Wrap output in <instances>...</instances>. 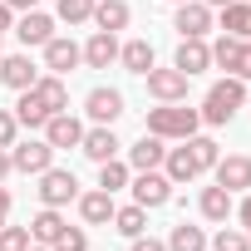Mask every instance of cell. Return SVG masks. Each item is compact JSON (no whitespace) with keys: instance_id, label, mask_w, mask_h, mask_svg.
<instances>
[{"instance_id":"cell-19","label":"cell","mask_w":251,"mask_h":251,"mask_svg":"<svg viewBox=\"0 0 251 251\" xmlns=\"http://www.w3.org/2000/svg\"><path fill=\"white\" fill-rule=\"evenodd\" d=\"M113 59H118V40H113L108 30H94V40L84 45V64H89V69H108Z\"/></svg>"},{"instance_id":"cell-1","label":"cell","mask_w":251,"mask_h":251,"mask_svg":"<svg viewBox=\"0 0 251 251\" xmlns=\"http://www.w3.org/2000/svg\"><path fill=\"white\" fill-rule=\"evenodd\" d=\"M246 103V79H222V84H212L207 89V103H202V123H212V128H222V123H231L236 118V108Z\"/></svg>"},{"instance_id":"cell-25","label":"cell","mask_w":251,"mask_h":251,"mask_svg":"<svg viewBox=\"0 0 251 251\" xmlns=\"http://www.w3.org/2000/svg\"><path fill=\"white\" fill-rule=\"evenodd\" d=\"M64 226H69V222L59 217V207H45V212H40V217L30 222V236H35L40 246H54V236H59Z\"/></svg>"},{"instance_id":"cell-2","label":"cell","mask_w":251,"mask_h":251,"mask_svg":"<svg viewBox=\"0 0 251 251\" xmlns=\"http://www.w3.org/2000/svg\"><path fill=\"white\" fill-rule=\"evenodd\" d=\"M197 123H202V113H197V108H187V103L148 108V133H158L163 143H168V138H192V133H197Z\"/></svg>"},{"instance_id":"cell-15","label":"cell","mask_w":251,"mask_h":251,"mask_svg":"<svg viewBox=\"0 0 251 251\" xmlns=\"http://www.w3.org/2000/svg\"><path fill=\"white\" fill-rule=\"evenodd\" d=\"M207 64H212V45H207V40H182V45H177L173 69H182V74L192 79V74H202Z\"/></svg>"},{"instance_id":"cell-20","label":"cell","mask_w":251,"mask_h":251,"mask_svg":"<svg viewBox=\"0 0 251 251\" xmlns=\"http://www.w3.org/2000/svg\"><path fill=\"white\" fill-rule=\"evenodd\" d=\"M15 35H20L25 45H45V40H54V20L40 15V10H25L20 25H15Z\"/></svg>"},{"instance_id":"cell-38","label":"cell","mask_w":251,"mask_h":251,"mask_svg":"<svg viewBox=\"0 0 251 251\" xmlns=\"http://www.w3.org/2000/svg\"><path fill=\"white\" fill-rule=\"evenodd\" d=\"M133 251H168V241H158V236H133Z\"/></svg>"},{"instance_id":"cell-7","label":"cell","mask_w":251,"mask_h":251,"mask_svg":"<svg viewBox=\"0 0 251 251\" xmlns=\"http://www.w3.org/2000/svg\"><path fill=\"white\" fill-rule=\"evenodd\" d=\"M173 30H177L182 40H202V35L212 30V5H202V0H182V5H177V20H173Z\"/></svg>"},{"instance_id":"cell-18","label":"cell","mask_w":251,"mask_h":251,"mask_svg":"<svg viewBox=\"0 0 251 251\" xmlns=\"http://www.w3.org/2000/svg\"><path fill=\"white\" fill-rule=\"evenodd\" d=\"M84 158H94V163H108V158H118V138H113V128H103V123H99V128H89L84 133Z\"/></svg>"},{"instance_id":"cell-22","label":"cell","mask_w":251,"mask_h":251,"mask_svg":"<svg viewBox=\"0 0 251 251\" xmlns=\"http://www.w3.org/2000/svg\"><path fill=\"white\" fill-rule=\"evenodd\" d=\"M118 59L128 74H148L153 69V45L148 40H128V45H118Z\"/></svg>"},{"instance_id":"cell-46","label":"cell","mask_w":251,"mask_h":251,"mask_svg":"<svg viewBox=\"0 0 251 251\" xmlns=\"http://www.w3.org/2000/svg\"><path fill=\"white\" fill-rule=\"evenodd\" d=\"M173 5H182V0H173Z\"/></svg>"},{"instance_id":"cell-16","label":"cell","mask_w":251,"mask_h":251,"mask_svg":"<svg viewBox=\"0 0 251 251\" xmlns=\"http://www.w3.org/2000/svg\"><path fill=\"white\" fill-rule=\"evenodd\" d=\"M128 15H133V10H128V0H94V15H89V20H94L99 30L118 35L123 25H128Z\"/></svg>"},{"instance_id":"cell-24","label":"cell","mask_w":251,"mask_h":251,"mask_svg":"<svg viewBox=\"0 0 251 251\" xmlns=\"http://www.w3.org/2000/svg\"><path fill=\"white\" fill-rule=\"evenodd\" d=\"M163 168H168V182H192V177H202L197 163H192V153H187V143H182V148H168Z\"/></svg>"},{"instance_id":"cell-11","label":"cell","mask_w":251,"mask_h":251,"mask_svg":"<svg viewBox=\"0 0 251 251\" xmlns=\"http://www.w3.org/2000/svg\"><path fill=\"white\" fill-rule=\"evenodd\" d=\"M30 94L45 103V113H50V118H54V113H69V89H64V79H59V74H40Z\"/></svg>"},{"instance_id":"cell-44","label":"cell","mask_w":251,"mask_h":251,"mask_svg":"<svg viewBox=\"0 0 251 251\" xmlns=\"http://www.w3.org/2000/svg\"><path fill=\"white\" fill-rule=\"evenodd\" d=\"M202 5H212V10H222V5H231V0H202Z\"/></svg>"},{"instance_id":"cell-8","label":"cell","mask_w":251,"mask_h":251,"mask_svg":"<svg viewBox=\"0 0 251 251\" xmlns=\"http://www.w3.org/2000/svg\"><path fill=\"white\" fill-rule=\"evenodd\" d=\"M40 50H45V69H50V74H59V79H64V74H69V69H74V64L84 59V50H79L74 40H64V35L45 40Z\"/></svg>"},{"instance_id":"cell-34","label":"cell","mask_w":251,"mask_h":251,"mask_svg":"<svg viewBox=\"0 0 251 251\" xmlns=\"http://www.w3.org/2000/svg\"><path fill=\"white\" fill-rule=\"evenodd\" d=\"M30 241H35V236H30V226H10V222L0 226V251H25Z\"/></svg>"},{"instance_id":"cell-23","label":"cell","mask_w":251,"mask_h":251,"mask_svg":"<svg viewBox=\"0 0 251 251\" xmlns=\"http://www.w3.org/2000/svg\"><path fill=\"white\" fill-rule=\"evenodd\" d=\"M222 30L236 35V40H251V5H246V0H231V5H222Z\"/></svg>"},{"instance_id":"cell-5","label":"cell","mask_w":251,"mask_h":251,"mask_svg":"<svg viewBox=\"0 0 251 251\" xmlns=\"http://www.w3.org/2000/svg\"><path fill=\"white\" fill-rule=\"evenodd\" d=\"M133 202L148 207V212H153V207H168V202H173L168 173H158V168H153V173H138V177H133Z\"/></svg>"},{"instance_id":"cell-13","label":"cell","mask_w":251,"mask_h":251,"mask_svg":"<svg viewBox=\"0 0 251 251\" xmlns=\"http://www.w3.org/2000/svg\"><path fill=\"white\" fill-rule=\"evenodd\" d=\"M35 79H40V69L30 64V54H10V59H0V84L5 89H35Z\"/></svg>"},{"instance_id":"cell-10","label":"cell","mask_w":251,"mask_h":251,"mask_svg":"<svg viewBox=\"0 0 251 251\" xmlns=\"http://www.w3.org/2000/svg\"><path fill=\"white\" fill-rule=\"evenodd\" d=\"M84 108H89V118H94V123L113 128L118 113H123V94H118V89H94V94L84 99Z\"/></svg>"},{"instance_id":"cell-43","label":"cell","mask_w":251,"mask_h":251,"mask_svg":"<svg viewBox=\"0 0 251 251\" xmlns=\"http://www.w3.org/2000/svg\"><path fill=\"white\" fill-rule=\"evenodd\" d=\"M5 173H10V153L0 148V182H5Z\"/></svg>"},{"instance_id":"cell-28","label":"cell","mask_w":251,"mask_h":251,"mask_svg":"<svg viewBox=\"0 0 251 251\" xmlns=\"http://www.w3.org/2000/svg\"><path fill=\"white\" fill-rule=\"evenodd\" d=\"M168 251H207V231L202 226H173V236H168Z\"/></svg>"},{"instance_id":"cell-32","label":"cell","mask_w":251,"mask_h":251,"mask_svg":"<svg viewBox=\"0 0 251 251\" xmlns=\"http://www.w3.org/2000/svg\"><path fill=\"white\" fill-rule=\"evenodd\" d=\"M236 54H241V40H236V35H222V40L212 45V64H222V69H231Z\"/></svg>"},{"instance_id":"cell-36","label":"cell","mask_w":251,"mask_h":251,"mask_svg":"<svg viewBox=\"0 0 251 251\" xmlns=\"http://www.w3.org/2000/svg\"><path fill=\"white\" fill-rule=\"evenodd\" d=\"M15 133H20L15 113H10V108H0V148H10V143H15Z\"/></svg>"},{"instance_id":"cell-35","label":"cell","mask_w":251,"mask_h":251,"mask_svg":"<svg viewBox=\"0 0 251 251\" xmlns=\"http://www.w3.org/2000/svg\"><path fill=\"white\" fill-rule=\"evenodd\" d=\"M54 251H89V236H84V226H64V231L54 236Z\"/></svg>"},{"instance_id":"cell-4","label":"cell","mask_w":251,"mask_h":251,"mask_svg":"<svg viewBox=\"0 0 251 251\" xmlns=\"http://www.w3.org/2000/svg\"><path fill=\"white\" fill-rule=\"evenodd\" d=\"M35 192H40V202H45V207H64V202H74V197H79V182H74V173H69V168H45Z\"/></svg>"},{"instance_id":"cell-6","label":"cell","mask_w":251,"mask_h":251,"mask_svg":"<svg viewBox=\"0 0 251 251\" xmlns=\"http://www.w3.org/2000/svg\"><path fill=\"white\" fill-rule=\"evenodd\" d=\"M143 79H148V94L158 103H182L187 99V74L182 69H148Z\"/></svg>"},{"instance_id":"cell-9","label":"cell","mask_w":251,"mask_h":251,"mask_svg":"<svg viewBox=\"0 0 251 251\" xmlns=\"http://www.w3.org/2000/svg\"><path fill=\"white\" fill-rule=\"evenodd\" d=\"M45 143L59 153V148H79L84 143V123L79 118H69V113H54L50 123H45Z\"/></svg>"},{"instance_id":"cell-21","label":"cell","mask_w":251,"mask_h":251,"mask_svg":"<svg viewBox=\"0 0 251 251\" xmlns=\"http://www.w3.org/2000/svg\"><path fill=\"white\" fill-rule=\"evenodd\" d=\"M197 207H202V217H207V222H226V217H231V192H226L222 182H217V187H202Z\"/></svg>"},{"instance_id":"cell-31","label":"cell","mask_w":251,"mask_h":251,"mask_svg":"<svg viewBox=\"0 0 251 251\" xmlns=\"http://www.w3.org/2000/svg\"><path fill=\"white\" fill-rule=\"evenodd\" d=\"M212 251H251V236H246L241 226H222V231L212 236Z\"/></svg>"},{"instance_id":"cell-45","label":"cell","mask_w":251,"mask_h":251,"mask_svg":"<svg viewBox=\"0 0 251 251\" xmlns=\"http://www.w3.org/2000/svg\"><path fill=\"white\" fill-rule=\"evenodd\" d=\"M25 251H54V246H40V241H30V246H25Z\"/></svg>"},{"instance_id":"cell-40","label":"cell","mask_w":251,"mask_h":251,"mask_svg":"<svg viewBox=\"0 0 251 251\" xmlns=\"http://www.w3.org/2000/svg\"><path fill=\"white\" fill-rule=\"evenodd\" d=\"M10 15H15V10L5 5V0H0V35H5V30H10Z\"/></svg>"},{"instance_id":"cell-17","label":"cell","mask_w":251,"mask_h":251,"mask_svg":"<svg viewBox=\"0 0 251 251\" xmlns=\"http://www.w3.org/2000/svg\"><path fill=\"white\" fill-rule=\"evenodd\" d=\"M79 217H84L89 226H108V222H113V192H103V187H99V192H84V197H79Z\"/></svg>"},{"instance_id":"cell-3","label":"cell","mask_w":251,"mask_h":251,"mask_svg":"<svg viewBox=\"0 0 251 251\" xmlns=\"http://www.w3.org/2000/svg\"><path fill=\"white\" fill-rule=\"evenodd\" d=\"M15 153H10V168L15 173H30V177H40L45 168H54V148L45 143V138H25V143H10Z\"/></svg>"},{"instance_id":"cell-29","label":"cell","mask_w":251,"mask_h":251,"mask_svg":"<svg viewBox=\"0 0 251 251\" xmlns=\"http://www.w3.org/2000/svg\"><path fill=\"white\" fill-rule=\"evenodd\" d=\"M182 143H187V153H192V163H197V173H207V168H217V158H222V153H217V143H212V138H197V133H192V138H182Z\"/></svg>"},{"instance_id":"cell-30","label":"cell","mask_w":251,"mask_h":251,"mask_svg":"<svg viewBox=\"0 0 251 251\" xmlns=\"http://www.w3.org/2000/svg\"><path fill=\"white\" fill-rule=\"evenodd\" d=\"M99 187H103V192H118V187H128V163H118V158L99 163Z\"/></svg>"},{"instance_id":"cell-42","label":"cell","mask_w":251,"mask_h":251,"mask_svg":"<svg viewBox=\"0 0 251 251\" xmlns=\"http://www.w3.org/2000/svg\"><path fill=\"white\" fill-rule=\"evenodd\" d=\"M5 5H10V10H35L40 0H5Z\"/></svg>"},{"instance_id":"cell-12","label":"cell","mask_w":251,"mask_h":251,"mask_svg":"<svg viewBox=\"0 0 251 251\" xmlns=\"http://www.w3.org/2000/svg\"><path fill=\"white\" fill-rule=\"evenodd\" d=\"M163 158H168V148H163L158 133H143V138L128 148V168H133V173H153V168H163Z\"/></svg>"},{"instance_id":"cell-26","label":"cell","mask_w":251,"mask_h":251,"mask_svg":"<svg viewBox=\"0 0 251 251\" xmlns=\"http://www.w3.org/2000/svg\"><path fill=\"white\" fill-rule=\"evenodd\" d=\"M143 226H148V207H113V231H123V236H143Z\"/></svg>"},{"instance_id":"cell-27","label":"cell","mask_w":251,"mask_h":251,"mask_svg":"<svg viewBox=\"0 0 251 251\" xmlns=\"http://www.w3.org/2000/svg\"><path fill=\"white\" fill-rule=\"evenodd\" d=\"M15 123H20V128H45V123H50L45 103H40L30 89H20V103H15Z\"/></svg>"},{"instance_id":"cell-14","label":"cell","mask_w":251,"mask_h":251,"mask_svg":"<svg viewBox=\"0 0 251 251\" xmlns=\"http://www.w3.org/2000/svg\"><path fill=\"white\" fill-rule=\"evenodd\" d=\"M217 182H222L226 192H246V187H251V158H241V153L217 158Z\"/></svg>"},{"instance_id":"cell-39","label":"cell","mask_w":251,"mask_h":251,"mask_svg":"<svg viewBox=\"0 0 251 251\" xmlns=\"http://www.w3.org/2000/svg\"><path fill=\"white\" fill-rule=\"evenodd\" d=\"M241 231H246V236H251V192H246V197H241Z\"/></svg>"},{"instance_id":"cell-33","label":"cell","mask_w":251,"mask_h":251,"mask_svg":"<svg viewBox=\"0 0 251 251\" xmlns=\"http://www.w3.org/2000/svg\"><path fill=\"white\" fill-rule=\"evenodd\" d=\"M94 15V0H59V20L64 25H84Z\"/></svg>"},{"instance_id":"cell-41","label":"cell","mask_w":251,"mask_h":251,"mask_svg":"<svg viewBox=\"0 0 251 251\" xmlns=\"http://www.w3.org/2000/svg\"><path fill=\"white\" fill-rule=\"evenodd\" d=\"M5 217H10V192L0 187V226H5Z\"/></svg>"},{"instance_id":"cell-37","label":"cell","mask_w":251,"mask_h":251,"mask_svg":"<svg viewBox=\"0 0 251 251\" xmlns=\"http://www.w3.org/2000/svg\"><path fill=\"white\" fill-rule=\"evenodd\" d=\"M231 74H236V79H251V40H241V54H236Z\"/></svg>"}]
</instances>
